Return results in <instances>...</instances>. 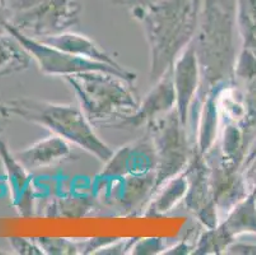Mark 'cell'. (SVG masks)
Masks as SVG:
<instances>
[{"mask_svg":"<svg viewBox=\"0 0 256 255\" xmlns=\"http://www.w3.org/2000/svg\"><path fill=\"white\" fill-rule=\"evenodd\" d=\"M140 23L150 46V78L157 82L194 40L203 0H112Z\"/></svg>","mask_w":256,"mask_h":255,"instance_id":"6da1fadb","label":"cell"},{"mask_svg":"<svg viewBox=\"0 0 256 255\" xmlns=\"http://www.w3.org/2000/svg\"><path fill=\"white\" fill-rule=\"evenodd\" d=\"M237 37L240 39L236 0H203L192 40L202 70L198 97L217 86L234 81V65L240 53Z\"/></svg>","mask_w":256,"mask_h":255,"instance_id":"7a4b0ae2","label":"cell"},{"mask_svg":"<svg viewBox=\"0 0 256 255\" xmlns=\"http://www.w3.org/2000/svg\"><path fill=\"white\" fill-rule=\"evenodd\" d=\"M93 125L120 128L139 109L132 82L108 72H84L64 77Z\"/></svg>","mask_w":256,"mask_h":255,"instance_id":"3957f363","label":"cell"},{"mask_svg":"<svg viewBox=\"0 0 256 255\" xmlns=\"http://www.w3.org/2000/svg\"><path fill=\"white\" fill-rule=\"evenodd\" d=\"M8 105L13 115L44 126L101 162H107L112 156L111 147L100 138L80 106L34 98H17Z\"/></svg>","mask_w":256,"mask_h":255,"instance_id":"277c9868","label":"cell"},{"mask_svg":"<svg viewBox=\"0 0 256 255\" xmlns=\"http://www.w3.org/2000/svg\"><path fill=\"white\" fill-rule=\"evenodd\" d=\"M12 25L27 36L41 40L70 31L80 20L79 0H8Z\"/></svg>","mask_w":256,"mask_h":255,"instance_id":"5b68a950","label":"cell"},{"mask_svg":"<svg viewBox=\"0 0 256 255\" xmlns=\"http://www.w3.org/2000/svg\"><path fill=\"white\" fill-rule=\"evenodd\" d=\"M146 128L157 154V190L162 184L185 171L194 153V144L176 109L153 120Z\"/></svg>","mask_w":256,"mask_h":255,"instance_id":"8992f818","label":"cell"},{"mask_svg":"<svg viewBox=\"0 0 256 255\" xmlns=\"http://www.w3.org/2000/svg\"><path fill=\"white\" fill-rule=\"evenodd\" d=\"M8 34L14 36L20 41V45L31 55L32 60L37 63L40 70L46 76L64 78L66 76L84 73V72H108V73L122 77L130 82H134L136 79V74L132 70H121L112 65L104 64V63L92 62V60L84 59V58L72 55L66 51L55 48V46L48 45L41 40L27 36L20 30H17L12 23L8 26Z\"/></svg>","mask_w":256,"mask_h":255,"instance_id":"52a82bcc","label":"cell"},{"mask_svg":"<svg viewBox=\"0 0 256 255\" xmlns=\"http://www.w3.org/2000/svg\"><path fill=\"white\" fill-rule=\"evenodd\" d=\"M92 194L97 203L118 210L121 216H136L144 212L156 190V174L104 175L100 172L93 181Z\"/></svg>","mask_w":256,"mask_h":255,"instance_id":"ba28073f","label":"cell"},{"mask_svg":"<svg viewBox=\"0 0 256 255\" xmlns=\"http://www.w3.org/2000/svg\"><path fill=\"white\" fill-rule=\"evenodd\" d=\"M185 172L188 179V190L184 199L186 209L204 228L216 227L220 222V214L214 200L210 167L206 156L198 153L194 148Z\"/></svg>","mask_w":256,"mask_h":255,"instance_id":"9c48e42d","label":"cell"},{"mask_svg":"<svg viewBox=\"0 0 256 255\" xmlns=\"http://www.w3.org/2000/svg\"><path fill=\"white\" fill-rule=\"evenodd\" d=\"M206 158L210 167L212 189L216 204L220 214H227L237 203L251 193L250 184L241 166L223 158L216 147L206 154Z\"/></svg>","mask_w":256,"mask_h":255,"instance_id":"30bf717a","label":"cell"},{"mask_svg":"<svg viewBox=\"0 0 256 255\" xmlns=\"http://www.w3.org/2000/svg\"><path fill=\"white\" fill-rule=\"evenodd\" d=\"M176 93V111L188 126V114L194 106L202 84V70L192 42L181 53L171 68Z\"/></svg>","mask_w":256,"mask_h":255,"instance_id":"8fae6325","label":"cell"},{"mask_svg":"<svg viewBox=\"0 0 256 255\" xmlns=\"http://www.w3.org/2000/svg\"><path fill=\"white\" fill-rule=\"evenodd\" d=\"M157 154L150 134L114 151L110 160L104 162L101 174L104 175H144L156 174Z\"/></svg>","mask_w":256,"mask_h":255,"instance_id":"7c38bea8","label":"cell"},{"mask_svg":"<svg viewBox=\"0 0 256 255\" xmlns=\"http://www.w3.org/2000/svg\"><path fill=\"white\" fill-rule=\"evenodd\" d=\"M0 161L4 166L6 181L10 190L12 204L20 217L34 214V188L32 172L26 167L20 158L10 152L6 140L0 137Z\"/></svg>","mask_w":256,"mask_h":255,"instance_id":"4fadbf2b","label":"cell"},{"mask_svg":"<svg viewBox=\"0 0 256 255\" xmlns=\"http://www.w3.org/2000/svg\"><path fill=\"white\" fill-rule=\"evenodd\" d=\"M176 109V93H174L172 70H167L164 76L156 82L154 87L140 101L139 109L130 116L120 128H140L148 125L160 116H164Z\"/></svg>","mask_w":256,"mask_h":255,"instance_id":"5bb4252c","label":"cell"},{"mask_svg":"<svg viewBox=\"0 0 256 255\" xmlns=\"http://www.w3.org/2000/svg\"><path fill=\"white\" fill-rule=\"evenodd\" d=\"M72 146L64 138L56 134L37 140L27 148L17 152L16 156L30 171L48 168L69 160L73 154Z\"/></svg>","mask_w":256,"mask_h":255,"instance_id":"9a60e30c","label":"cell"},{"mask_svg":"<svg viewBox=\"0 0 256 255\" xmlns=\"http://www.w3.org/2000/svg\"><path fill=\"white\" fill-rule=\"evenodd\" d=\"M41 41L48 45L55 46L60 50L66 51L72 55L79 56V58H84V59L97 63H104V64L112 65L121 70L128 69L124 65H121L110 53H107L102 46H100L94 40L83 34L65 31L62 34L55 35V36L41 39Z\"/></svg>","mask_w":256,"mask_h":255,"instance_id":"2e32d148","label":"cell"},{"mask_svg":"<svg viewBox=\"0 0 256 255\" xmlns=\"http://www.w3.org/2000/svg\"><path fill=\"white\" fill-rule=\"evenodd\" d=\"M188 190L186 172L172 177L160 186L150 198L143 212L144 217H164L178 207L185 199Z\"/></svg>","mask_w":256,"mask_h":255,"instance_id":"e0dca14e","label":"cell"},{"mask_svg":"<svg viewBox=\"0 0 256 255\" xmlns=\"http://www.w3.org/2000/svg\"><path fill=\"white\" fill-rule=\"evenodd\" d=\"M220 224L234 241L242 235H256V194L251 190L220 219Z\"/></svg>","mask_w":256,"mask_h":255,"instance_id":"ac0fdd59","label":"cell"},{"mask_svg":"<svg viewBox=\"0 0 256 255\" xmlns=\"http://www.w3.org/2000/svg\"><path fill=\"white\" fill-rule=\"evenodd\" d=\"M32 58L14 36L0 35V78L28 69Z\"/></svg>","mask_w":256,"mask_h":255,"instance_id":"d6986e66","label":"cell"},{"mask_svg":"<svg viewBox=\"0 0 256 255\" xmlns=\"http://www.w3.org/2000/svg\"><path fill=\"white\" fill-rule=\"evenodd\" d=\"M236 20L241 46L256 54V0H236Z\"/></svg>","mask_w":256,"mask_h":255,"instance_id":"ffe728a7","label":"cell"},{"mask_svg":"<svg viewBox=\"0 0 256 255\" xmlns=\"http://www.w3.org/2000/svg\"><path fill=\"white\" fill-rule=\"evenodd\" d=\"M236 242L224 232L220 224L213 228H206L198 237L192 254L220 255L227 254L231 245Z\"/></svg>","mask_w":256,"mask_h":255,"instance_id":"44dd1931","label":"cell"},{"mask_svg":"<svg viewBox=\"0 0 256 255\" xmlns=\"http://www.w3.org/2000/svg\"><path fill=\"white\" fill-rule=\"evenodd\" d=\"M97 200L93 194L90 196H65L51 203L48 208V216L50 217H83L94 208Z\"/></svg>","mask_w":256,"mask_h":255,"instance_id":"7402d4cb","label":"cell"},{"mask_svg":"<svg viewBox=\"0 0 256 255\" xmlns=\"http://www.w3.org/2000/svg\"><path fill=\"white\" fill-rule=\"evenodd\" d=\"M37 244L42 249L44 254H80V242L72 241L68 238H55V237H38L36 238Z\"/></svg>","mask_w":256,"mask_h":255,"instance_id":"603a6c76","label":"cell"},{"mask_svg":"<svg viewBox=\"0 0 256 255\" xmlns=\"http://www.w3.org/2000/svg\"><path fill=\"white\" fill-rule=\"evenodd\" d=\"M170 246H167L166 238L160 237H146L136 238L132 245L130 254L136 255H153V254H164Z\"/></svg>","mask_w":256,"mask_h":255,"instance_id":"cb8c5ba5","label":"cell"},{"mask_svg":"<svg viewBox=\"0 0 256 255\" xmlns=\"http://www.w3.org/2000/svg\"><path fill=\"white\" fill-rule=\"evenodd\" d=\"M12 247L17 254L24 255H41L44 254L42 249L40 247L36 240H30L24 237H10L9 238Z\"/></svg>","mask_w":256,"mask_h":255,"instance_id":"d4e9b609","label":"cell"},{"mask_svg":"<svg viewBox=\"0 0 256 255\" xmlns=\"http://www.w3.org/2000/svg\"><path fill=\"white\" fill-rule=\"evenodd\" d=\"M12 23L10 9L6 6V0L0 3V35L8 34V26Z\"/></svg>","mask_w":256,"mask_h":255,"instance_id":"484cf974","label":"cell"},{"mask_svg":"<svg viewBox=\"0 0 256 255\" xmlns=\"http://www.w3.org/2000/svg\"><path fill=\"white\" fill-rule=\"evenodd\" d=\"M227 254H241V255H256L255 244H245V242H234L228 249Z\"/></svg>","mask_w":256,"mask_h":255,"instance_id":"4316f807","label":"cell"},{"mask_svg":"<svg viewBox=\"0 0 256 255\" xmlns=\"http://www.w3.org/2000/svg\"><path fill=\"white\" fill-rule=\"evenodd\" d=\"M255 157H256V138H255V140H254L252 146H251L250 152H248V157H246L245 162H244V166H242V171H244V170H245V168L248 167V166L250 165L251 162H252L254 158H255Z\"/></svg>","mask_w":256,"mask_h":255,"instance_id":"83f0119b","label":"cell"},{"mask_svg":"<svg viewBox=\"0 0 256 255\" xmlns=\"http://www.w3.org/2000/svg\"><path fill=\"white\" fill-rule=\"evenodd\" d=\"M13 115L9 109V105H4V104H0V120H4V119H8L9 116Z\"/></svg>","mask_w":256,"mask_h":255,"instance_id":"f1b7e54d","label":"cell"},{"mask_svg":"<svg viewBox=\"0 0 256 255\" xmlns=\"http://www.w3.org/2000/svg\"><path fill=\"white\" fill-rule=\"evenodd\" d=\"M251 163H256V157L254 158V161H252V162H251ZM251 163H250V165H251ZM250 165H248V166H250Z\"/></svg>","mask_w":256,"mask_h":255,"instance_id":"f546056e","label":"cell"},{"mask_svg":"<svg viewBox=\"0 0 256 255\" xmlns=\"http://www.w3.org/2000/svg\"><path fill=\"white\" fill-rule=\"evenodd\" d=\"M2 2H4V0H0V3H2Z\"/></svg>","mask_w":256,"mask_h":255,"instance_id":"4dcf8cb0","label":"cell"}]
</instances>
